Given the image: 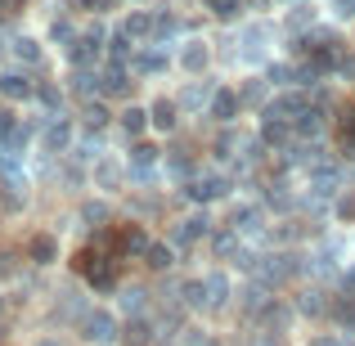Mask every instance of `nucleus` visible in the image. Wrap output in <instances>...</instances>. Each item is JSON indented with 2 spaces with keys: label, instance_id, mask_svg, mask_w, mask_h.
<instances>
[{
  "label": "nucleus",
  "instance_id": "obj_36",
  "mask_svg": "<svg viewBox=\"0 0 355 346\" xmlns=\"http://www.w3.org/2000/svg\"><path fill=\"white\" fill-rule=\"evenodd\" d=\"M338 68H342V77H347V81H355V54H347V59H342Z\"/></svg>",
  "mask_w": 355,
  "mask_h": 346
},
{
  "label": "nucleus",
  "instance_id": "obj_26",
  "mask_svg": "<svg viewBox=\"0 0 355 346\" xmlns=\"http://www.w3.org/2000/svg\"><path fill=\"white\" fill-rule=\"evenodd\" d=\"M126 333H130V338H126L130 346H153V320H130Z\"/></svg>",
  "mask_w": 355,
  "mask_h": 346
},
{
  "label": "nucleus",
  "instance_id": "obj_15",
  "mask_svg": "<svg viewBox=\"0 0 355 346\" xmlns=\"http://www.w3.org/2000/svg\"><path fill=\"white\" fill-rule=\"evenodd\" d=\"M230 297H234V284H230V275H207V306H211V311L230 306Z\"/></svg>",
  "mask_w": 355,
  "mask_h": 346
},
{
  "label": "nucleus",
  "instance_id": "obj_10",
  "mask_svg": "<svg viewBox=\"0 0 355 346\" xmlns=\"http://www.w3.org/2000/svg\"><path fill=\"white\" fill-rule=\"evenodd\" d=\"M207 63H211L207 41H184V50H180V68H184V72H193V77H198Z\"/></svg>",
  "mask_w": 355,
  "mask_h": 346
},
{
  "label": "nucleus",
  "instance_id": "obj_35",
  "mask_svg": "<svg viewBox=\"0 0 355 346\" xmlns=\"http://www.w3.org/2000/svg\"><path fill=\"white\" fill-rule=\"evenodd\" d=\"M14 130H18V121L9 108H0V139H14Z\"/></svg>",
  "mask_w": 355,
  "mask_h": 346
},
{
  "label": "nucleus",
  "instance_id": "obj_1",
  "mask_svg": "<svg viewBox=\"0 0 355 346\" xmlns=\"http://www.w3.org/2000/svg\"><path fill=\"white\" fill-rule=\"evenodd\" d=\"M77 144V126L68 117H50L41 126V153H68Z\"/></svg>",
  "mask_w": 355,
  "mask_h": 346
},
{
  "label": "nucleus",
  "instance_id": "obj_29",
  "mask_svg": "<svg viewBox=\"0 0 355 346\" xmlns=\"http://www.w3.org/2000/svg\"><path fill=\"white\" fill-rule=\"evenodd\" d=\"M121 311H126L130 320H144V293H139V288H126V293H121Z\"/></svg>",
  "mask_w": 355,
  "mask_h": 346
},
{
  "label": "nucleus",
  "instance_id": "obj_39",
  "mask_svg": "<svg viewBox=\"0 0 355 346\" xmlns=\"http://www.w3.org/2000/svg\"><path fill=\"white\" fill-rule=\"evenodd\" d=\"M36 346H59V342H54V338H45V342H36Z\"/></svg>",
  "mask_w": 355,
  "mask_h": 346
},
{
  "label": "nucleus",
  "instance_id": "obj_33",
  "mask_svg": "<svg viewBox=\"0 0 355 346\" xmlns=\"http://www.w3.org/2000/svg\"><path fill=\"white\" fill-rule=\"evenodd\" d=\"M18 275V257L14 252H0V279H14Z\"/></svg>",
  "mask_w": 355,
  "mask_h": 346
},
{
  "label": "nucleus",
  "instance_id": "obj_24",
  "mask_svg": "<svg viewBox=\"0 0 355 346\" xmlns=\"http://www.w3.org/2000/svg\"><path fill=\"white\" fill-rule=\"evenodd\" d=\"M36 104H41V108H50V117H59L63 90H59V86H50V81H41V86H36Z\"/></svg>",
  "mask_w": 355,
  "mask_h": 346
},
{
  "label": "nucleus",
  "instance_id": "obj_41",
  "mask_svg": "<svg viewBox=\"0 0 355 346\" xmlns=\"http://www.w3.org/2000/svg\"><path fill=\"white\" fill-rule=\"evenodd\" d=\"M5 50H9V45H5V41H0V59H5Z\"/></svg>",
  "mask_w": 355,
  "mask_h": 346
},
{
  "label": "nucleus",
  "instance_id": "obj_3",
  "mask_svg": "<svg viewBox=\"0 0 355 346\" xmlns=\"http://www.w3.org/2000/svg\"><path fill=\"white\" fill-rule=\"evenodd\" d=\"M184 193H189L198 207H207V202H216V198H230V175H193Z\"/></svg>",
  "mask_w": 355,
  "mask_h": 346
},
{
  "label": "nucleus",
  "instance_id": "obj_23",
  "mask_svg": "<svg viewBox=\"0 0 355 346\" xmlns=\"http://www.w3.org/2000/svg\"><path fill=\"white\" fill-rule=\"evenodd\" d=\"M153 32V14H144V9H135V14H126V23H121V36H148Z\"/></svg>",
  "mask_w": 355,
  "mask_h": 346
},
{
  "label": "nucleus",
  "instance_id": "obj_42",
  "mask_svg": "<svg viewBox=\"0 0 355 346\" xmlns=\"http://www.w3.org/2000/svg\"><path fill=\"white\" fill-rule=\"evenodd\" d=\"M207 346H220V342H216V338H211V342H207Z\"/></svg>",
  "mask_w": 355,
  "mask_h": 346
},
{
  "label": "nucleus",
  "instance_id": "obj_34",
  "mask_svg": "<svg viewBox=\"0 0 355 346\" xmlns=\"http://www.w3.org/2000/svg\"><path fill=\"white\" fill-rule=\"evenodd\" d=\"M297 311H302V315H315V311H320V293H302V297H297Z\"/></svg>",
  "mask_w": 355,
  "mask_h": 346
},
{
  "label": "nucleus",
  "instance_id": "obj_2",
  "mask_svg": "<svg viewBox=\"0 0 355 346\" xmlns=\"http://www.w3.org/2000/svg\"><path fill=\"white\" fill-rule=\"evenodd\" d=\"M81 338H86V342H113V338H117L113 311H104V306H90V311L81 315Z\"/></svg>",
  "mask_w": 355,
  "mask_h": 346
},
{
  "label": "nucleus",
  "instance_id": "obj_21",
  "mask_svg": "<svg viewBox=\"0 0 355 346\" xmlns=\"http://www.w3.org/2000/svg\"><path fill=\"white\" fill-rule=\"evenodd\" d=\"M117 180H121V166L113 162V157H99V162H95V184L113 193V189H117Z\"/></svg>",
  "mask_w": 355,
  "mask_h": 346
},
{
  "label": "nucleus",
  "instance_id": "obj_13",
  "mask_svg": "<svg viewBox=\"0 0 355 346\" xmlns=\"http://www.w3.org/2000/svg\"><path fill=\"white\" fill-rule=\"evenodd\" d=\"M144 266L153 270V275L171 270L175 266V248H171V243H148V248H144Z\"/></svg>",
  "mask_w": 355,
  "mask_h": 346
},
{
  "label": "nucleus",
  "instance_id": "obj_28",
  "mask_svg": "<svg viewBox=\"0 0 355 346\" xmlns=\"http://www.w3.org/2000/svg\"><path fill=\"white\" fill-rule=\"evenodd\" d=\"M14 54H18V59H23V63H41V41H32V36H18V41H14Z\"/></svg>",
  "mask_w": 355,
  "mask_h": 346
},
{
  "label": "nucleus",
  "instance_id": "obj_7",
  "mask_svg": "<svg viewBox=\"0 0 355 346\" xmlns=\"http://www.w3.org/2000/svg\"><path fill=\"white\" fill-rule=\"evenodd\" d=\"M108 121H113V113H108L104 99H86V104H81V117H77V130H86V135H99Z\"/></svg>",
  "mask_w": 355,
  "mask_h": 346
},
{
  "label": "nucleus",
  "instance_id": "obj_6",
  "mask_svg": "<svg viewBox=\"0 0 355 346\" xmlns=\"http://www.w3.org/2000/svg\"><path fill=\"white\" fill-rule=\"evenodd\" d=\"M207 113L220 121V126H234V117L243 113V99H239V90H216V95H211V104H207Z\"/></svg>",
  "mask_w": 355,
  "mask_h": 346
},
{
  "label": "nucleus",
  "instance_id": "obj_9",
  "mask_svg": "<svg viewBox=\"0 0 355 346\" xmlns=\"http://www.w3.org/2000/svg\"><path fill=\"white\" fill-rule=\"evenodd\" d=\"M0 99H36V86L23 72H0Z\"/></svg>",
  "mask_w": 355,
  "mask_h": 346
},
{
  "label": "nucleus",
  "instance_id": "obj_5",
  "mask_svg": "<svg viewBox=\"0 0 355 346\" xmlns=\"http://www.w3.org/2000/svg\"><path fill=\"white\" fill-rule=\"evenodd\" d=\"M230 230L234 234H252V230H266V211L257 207V202H234V207H230Z\"/></svg>",
  "mask_w": 355,
  "mask_h": 346
},
{
  "label": "nucleus",
  "instance_id": "obj_11",
  "mask_svg": "<svg viewBox=\"0 0 355 346\" xmlns=\"http://www.w3.org/2000/svg\"><path fill=\"white\" fill-rule=\"evenodd\" d=\"M130 95V72L126 68H108L104 81H99V99H121Z\"/></svg>",
  "mask_w": 355,
  "mask_h": 346
},
{
  "label": "nucleus",
  "instance_id": "obj_20",
  "mask_svg": "<svg viewBox=\"0 0 355 346\" xmlns=\"http://www.w3.org/2000/svg\"><path fill=\"white\" fill-rule=\"evenodd\" d=\"M157 157H162V148L148 144V139H135V144H130V162H135V175L144 171V166H153Z\"/></svg>",
  "mask_w": 355,
  "mask_h": 346
},
{
  "label": "nucleus",
  "instance_id": "obj_19",
  "mask_svg": "<svg viewBox=\"0 0 355 346\" xmlns=\"http://www.w3.org/2000/svg\"><path fill=\"white\" fill-rule=\"evenodd\" d=\"M211 248H216V257H243V234L225 225L220 234H211Z\"/></svg>",
  "mask_w": 355,
  "mask_h": 346
},
{
  "label": "nucleus",
  "instance_id": "obj_32",
  "mask_svg": "<svg viewBox=\"0 0 355 346\" xmlns=\"http://www.w3.org/2000/svg\"><path fill=\"white\" fill-rule=\"evenodd\" d=\"M207 9H211L216 18H234V14H239V0H207Z\"/></svg>",
  "mask_w": 355,
  "mask_h": 346
},
{
  "label": "nucleus",
  "instance_id": "obj_31",
  "mask_svg": "<svg viewBox=\"0 0 355 346\" xmlns=\"http://www.w3.org/2000/svg\"><path fill=\"white\" fill-rule=\"evenodd\" d=\"M333 216H338V220H355V189H347V193L338 198V207H333Z\"/></svg>",
  "mask_w": 355,
  "mask_h": 346
},
{
  "label": "nucleus",
  "instance_id": "obj_17",
  "mask_svg": "<svg viewBox=\"0 0 355 346\" xmlns=\"http://www.w3.org/2000/svg\"><path fill=\"white\" fill-rule=\"evenodd\" d=\"M180 302L189 306V311H207V279H184Z\"/></svg>",
  "mask_w": 355,
  "mask_h": 346
},
{
  "label": "nucleus",
  "instance_id": "obj_12",
  "mask_svg": "<svg viewBox=\"0 0 355 346\" xmlns=\"http://www.w3.org/2000/svg\"><path fill=\"white\" fill-rule=\"evenodd\" d=\"M27 257H32L36 266H54V261H59V239H54V234H36Z\"/></svg>",
  "mask_w": 355,
  "mask_h": 346
},
{
  "label": "nucleus",
  "instance_id": "obj_16",
  "mask_svg": "<svg viewBox=\"0 0 355 346\" xmlns=\"http://www.w3.org/2000/svg\"><path fill=\"white\" fill-rule=\"evenodd\" d=\"M68 90H72V95H81V99H99V81H95V72H90V68H77V72L68 77Z\"/></svg>",
  "mask_w": 355,
  "mask_h": 346
},
{
  "label": "nucleus",
  "instance_id": "obj_14",
  "mask_svg": "<svg viewBox=\"0 0 355 346\" xmlns=\"http://www.w3.org/2000/svg\"><path fill=\"white\" fill-rule=\"evenodd\" d=\"M86 284L95 288V293H113L117 288V275H113V266H108V257H99L95 266L86 270Z\"/></svg>",
  "mask_w": 355,
  "mask_h": 346
},
{
  "label": "nucleus",
  "instance_id": "obj_22",
  "mask_svg": "<svg viewBox=\"0 0 355 346\" xmlns=\"http://www.w3.org/2000/svg\"><path fill=\"white\" fill-rule=\"evenodd\" d=\"M77 216L81 220H86V225H108V220H113V207H108V202H81V207H77Z\"/></svg>",
  "mask_w": 355,
  "mask_h": 346
},
{
  "label": "nucleus",
  "instance_id": "obj_30",
  "mask_svg": "<svg viewBox=\"0 0 355 346\" xmlns=\"http://www.w3.org/2000/svg\"><path fill=\"white\" fill-rule=\"evenodd\" d=\"M135 68H139V72H166V54H157V50L135 54Z\"/></svg>",
  "mask_w": 355,
  "mask_h": 346
},
{
  "label": "nucleus",
  "instance_id": "obj_25",
  "mask_svg": "<svg viewBox=\"0 0 355 346\" xmlns=\"http://www.w3.org/2000/svg\"><path fill=\"white\" fill-rule=\"evenodd\" d=\"M211 95H216V90H207V86H189L180 99H175V104H180V113H184V108H202V104H211Z\"/></svg>",
  "mask_w": 355,
  "mask_h": 346
},
{
  "label": "nucleus",
  "instance_id": "obj_18",
  "mask_svg": "<svg viewBox=\"0 0 355 346\" xmlns=\"http://www.w3.org/2000/svg\"><path fill=\"white\" fill-rule=\"evenodd\" d=\"M117 126L126 130L130 139H139V135H144V130H148V108H121Z\"/></svg>",
  "mask_w": 355,
  "mask_h": 346
},
{
  "label": "nucleus",
  "instance_id": "obj_27",
  "mask_svg": "<svg viewBox=\"0 0 355 346\" xmlns=\"http://www.w3.org/2000/svg\"><path fill=\"white\" fill-rule=\"evenodd\" d=\"M266 81H261V77H248V86H243L239 90V99H243V104H270V99H266Z\"/></svg>",
  "mask_w": 355,
  "mask_h": 346
},
{
  "label": "nucleus",
  "instance_id": "obj_8",
  "mask_svg": "<svg viewBox=\"0 0 355 346\" xmlns=\"http://www.w3.org/2000/svg\"><path fill=\"white\" fill-rule=\"evenodd\" d=\"M175 117H180V104H175V99H153V104H148V126H153L157 135H171Z\"/></svg>",
  "mask_w": 355,
  "mask_h": 346
},
{
  "label": "nucleus",
  "instance_id": "obj_4",
  "mask_svg": "<svg viewBox=\"0 0 355 346\" xmlns=\"http://www.w3.org/2000/svg\"><path fill=\"white\" fill-rule=\"evenodd\" d=\"M207 211H189V216H180L171 225V248H189V243H198V239H207Z\"/></svg>",
  "mask_w": 355,
  "mask_h": 346
},
{
  "label": "nucleus",
  "instance_id": "obj_38",
  "mask_svg": "<svg viewBox=\"0 0 355 346\" xmlns=\"http://www.w3.org/2000/svg\"><path fill=\"white\" fill-rule=\"evenodd\" d=\"M311 346H342V342H338V338H315Z\"/></svg>",
  "mask_w": 355,
  "mask_h": 346
},
{
  "label": "nucleus",
  "instance_id": "obj_40",
  "mask_svg": "<svg viewBox=\"0 0 355 346\" xmlns=\"http://www.w3.org/2000/svg\"><path fill=\"white\" fill-rule=\"evenodd\" d=\"M0 320H5V297H0Z\"/></svg>",
  "mask_w": 355,
  "mask_h": 346
},
{
  "label": "nucleus",
  "instance_id": "obj_37",
  "mask_svg": "<svg viewBox=\"0 0 355 346\" xmlns=\"http://www.w3.org/2000/svg\"><path fill=\"white\" fill-rule=\"evenodd\" d=\"M252 346H284V342L270 338V333H257V338H252Z\"/></svg>",
  "mask_w": 355,
  "mask_h": 346
}]
</instances>
